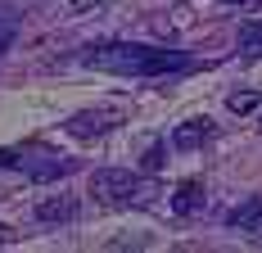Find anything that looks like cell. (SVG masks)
Masks as SVG:
<instances>
[{"mask_svg": "<svg viewBox=\"0 0 262 253\" xmlns=\"http://www.w3.org/2000/svg\"><path fill=\"white\" fill-rule=\"evenodd\" d=\"M104 5H113V0H68L73 14H91V9H104Z\"/></svg>", "mask_w": 262, "mask_h": 253, "instance_id": "obj_10", "label": "cell"}, {"mask_svg": "<svg viewBox=\"0 0 262 253\" xmlns=\"http://www.w3.org/2000/svg\"><path fill=\"white\" fill-rule=\"evenodd\" d=\"M222 5H239V0H222Z\"/></svg>", "mask_w": 262, "mask_h": 253, "instance_id": "obj_12", "label": "cell"}, {"mask_svg": "<svg viewBox=\"0 0 262 253\" xmlns=\"http://www.w3.org/2000/svg\"><path fill=\"white\" fill-rule=\"evenodd\" d=\"M86 68H104L122 77H163V73H185L190 59L177 50H158V46H136V41H108V46H86L81 50Z\"/></svg>", "mask_w": 262, "mask_h": 253, "instance_id": "obj_1", "label": "cell"}, {"mask_svg": "<svg viewBox=\"0 0 262 253\" xmlns=\"http://www.w3.org/2000/svg\"><path fill=\"white\" fill-rule=\"evenodd\" d=\"M73 217H77V199H68V195L36 203V222H46V226H54V222H73Z\"/></svg>", "mask_w": 262, "mask_h": 253, "instance_id": "obj_7", "label": "cell"}, {"mask_svg": "<svg viewBox=\"0 0 262 253\" xmlns=\"http://www.w3.org/2000/svg\"><path fill=\"white\" fill-rule=\"evenodd\" d=\"M140 167H145V172H149V177H154L158 167H163V140H154V145H149V150H145V158H140Z\"/></svg>", "mask_w": 262, "mask_h": 253, "instance_id": "obj_9", "label": "cell"}, {"mask_svg": "<svg viewBox=\"0 0 262 253\" xmlns=\"http://www.w3.org/2000/svg\"><path fill=\"white\" fill-rule=\"evenodd\" d=\"M226 226L239 230L244 240H262V199H244L239 208L226 213Z\"/></svg>", "mask_w": 262, "mask_h": 253, "instance_id": "obj_5", "label": "cell"}, {"mask_svg": "<svg viewBox=\"0 0 262 253\" xmlns=\"http://www.w3.org/2000/svg\"><path fill=\"white\" fill-rule=\"evenodd\" d=\"M226 109L231 113H253L258 109V91H231L226 95Z\"/></svg>", "mask_w": 262, "mask_h": 253, "instance_id": "obj_8", "label": "cell"}, {"mask_svg": "<svg viewBox=\"0 0 262 253\" xmlns=\"http://www.w3.org/2000/svg\"><path fill=\"white\" fill-rule=\"evenodd\" d=\"M204 208V181L199 177H185L177 190H172V213L177 217H190V213H199Z\"/></svg>", "mask_w": 262, "mask_h": 253, "instance_id": "obj_6", "label": "cell"}, {"mask_svg": "<svg viewBox=\"0 0 262 253\" xmlns=\"http://www.w3.org/2000/svg\"><path fill=\"white\" fill-rule=\"evenodd\" d=\"M118 122H122L118 109H91V113H77V118L68 122V131L81 136V140H91V136H104L108 126H118Z\"/></svg>", "mask_w": 262, "mask_h": 253, "instance_id": "obj_4", "label": "cell"}, {"mask_svg": "<svg viewBox=\"0 0 262 253\" xmlns=\"http://www.w3.org/2000/svg\"><path fill=\"white\" fill-rule=\"evenodd\" d=\"M91 195L108 208H149L158 199V181L145 172H127V167H100L91 177Z\"/></svg>", "mask_w": 262, "mask_h": 253, "instance_id": "obj_2", "label": "cell"}, {"mask_svg": "<svg viewBox=\"0 0 262 253\" xmlns=\"http://www.w3.org/2000/svg\"><path fill=\"white\" fill-rule=\"evenodd\" d=\"M212 136H217L212 118H190V122H181L177 131H172V145H177L181 154H190V150H204Z\"/></svg>", "mask_w": 262, "mask_h": 253, "instance_id": "obj_3", "label": "cell"}, {"mask_svg": "<svg viewBox=\"0 0 262 253\" xmlns=\"http://www.w3.org/2000/svg\"><path fill=\"white\" fill-rule=\"evenodd\" d=\"M14 240H18V235H14V226H5V222H0V249H9Z\"/></svg>", "mask_w": 262, "mask_h": 253, "instance_id": "obj_11", "label": "cell"}]
</instances>
